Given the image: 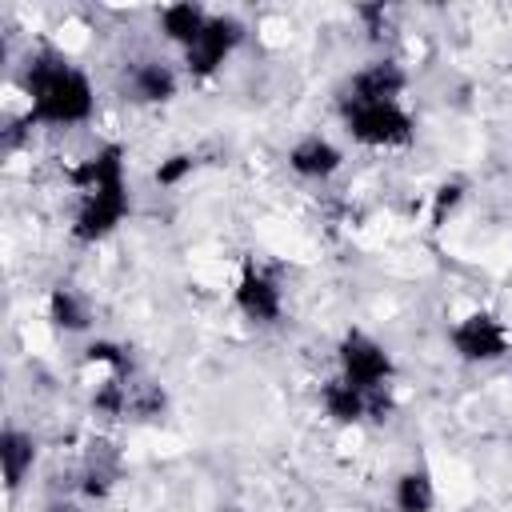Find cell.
<instances>
[{
  "label": "cell",
  "mask_w": 512,
  "mask_h": 512,
  "mask_svg": "<svg viewBox=\"0 0 512 512\" xmlns=\"http://www.w3.org/2000/svg\"><path fill=\"white\" fill-rule=\"evenodd\" d=\"M48 308H52V320L60 324V328H68V332H80V328H88V308H84V300L72 292V288H52V300H48Z\"/></svg>",
  "instance_id": "15"
},
{
  "label": "cell",
  "mask_w": 512,
  "mask_h": 512,
  "mask_svg": "<svg viewBox=\"0 0 512 512\" xmlns=\"http://www.w3.org/2000/svg\"><path fill=\"white\" fill-rule=\"evenodd\" d=\"M0 460H4V480H8V488H20L24 472H28L32 460H36L32 436H24V432H16V428H4V432H0Z\"/></svg>",
  "instance_id": "10"
},
{
  "label": "cell",
  "mask_w": 512,
  "mask_h": 512,
  "mask_svg": "<svg viewBox=\"0 0 512 512\" xmlns=\"http://www.w3.org/2000/svg\"><path fill=\"white\" fill-rule=\"evenodd\" d=\"M188 168H192V156H168V160L156 168V180H160V184H176Z\"/></svg>",
  "instance_id": "16"
},
{
  "label": "cell",
  "mask_w": 512,
  "mask_h": 512,
  "mask_svg": "<svg viewBox=\"0 0 512 512\" xmlns=\"http://www.w3.org/2000/svg\"><path fill=\"white\" fill-rule=\"evenodd\" d=\"M452 344H456V352H460L464 360H496V356H504V348H508V332L500 328L496 316L472 312L468 320H460V324L452 328Z\"/></svg>",
  "instance_id": "5"
},
{
  "label": "cell",
  "mask_w": 512,
  "mask_h": 512,
  "mask_svg": "<svg viewBox=\"0 0 512 512\" xmlns=\"http://www.w3.org/2000/svg\"><path fill=\"white\" fill-rule=\"evenodd\" d=\"M76 184L84 188V204H80V216H76V236H80V240H100V236L112 232V228L120 224V216L128 212L120 148L108 144V148L96 152L84 168H76Z\"/></svg>",
  "instance_id": "2"
},
{
  "label": "cell",
  "mask_w": 512,
  "mask_h": 512,
  "mask_svg": "<svg viewBox=\"0 0 512 512\" xmlns=\"http://www.w3.org/2000/svg\"><path fill=\"white\" fill-rule=\"evenodd\" d=\"M160 24H164V32H168L172 40H180L184 48H192V44H196V36L204 32L208 16H204L196 4H172V8H164V12H160Z\"/></svg>",
  "instance_id": "11"
},
{
  "label": "cell",
  "mask_w": 512,
  "mask_h": 512,
  "mask_svg": "<svg viewBox=\"0 0 512 512\" xmlns=\"http://www.w3.org/2000/svg\"><path fill=\"white\" fill-rule=\"evenodd\" d=\"M132 92H136V100H168L176 92V76L164 64L144 60L132 68Z\"/></svg>",
  "instance_id": "12"
},
{
  "label": "cell",
  "mask_w": 512,
  "mask_h": 512,
  "mask_svg": "<svg viewBox=\"0 0 512 512\" xmlns=\"http://www.w3.org/2000/svg\"><path fill=\"white\" fill-rule=\"evenodd\" d=\"M116 476H120V460H116V452H108V444H92L88 472H84V492H88V496H104V492L112 488Z\"/></svg>",
  "instance_id": "13"
},
{
  "label": "cell",
  "mask_w": 512,
  "mask_h": 512,
  "mask_svg": "<svg viewBox=\"0 0 512 512\" xmlns=\"http://www.w3.org/2000/svg\"><path fill=\"white\" fill-rule=\"evenodd\" d=\"M236 304H240V312H244L248 320H256V324H272V320L280 316V292H276V284H272L264 272H256V268H244L240 288H236Z\"/></svg>",
  "instance_id": "7"
},
{
  "label": "cell",
  "mask_w": 512,
  "mask_h": 512,
  "mask_svg": "<svg viewBox=\"0 0 512 512\" xmlns=\"http://www.w3.org/2000/svg\"><path fill=\"white\" fill-rule=\"evenodd\" d=\"M432 500H436V492H432V480L424 468L400 476V484H396V508L400 512H428Z\"/></svg>",
  "instance_id": "14"
},
{
  "label": "cell",
  "mask_w": 512,
  "mask_h": 512,
  "mask_svg": "<svg viewBox=\"0 0 512 512\" xmlns=\"http://www.w3.org/2000/svg\"><path fill=\"white\" fill-rule=\"evenodd\" d=\"M48 512H72V508H68V504H52Z\"/></svg>",
  "instance_id": "18"
},
{
  "label": "cell",
  "mask_w": 512,
  "mask_h": 512,
  "mask_svg": "<svg viewBox=\"0 0 512 512\" xmlns=\"http://www.w3.org/2000/svg\"><path fill=\"white\" fill-rule=\"evenodd\" d=\"M456 196H460V188H456V184H452V188H440V196H436V216H432L436 224H440V220H444V212L456 204Z\"/></svg>",
  "instance_id": "17"
},
{
  "label": "cell",
  "mask_w": 512,
  "mask_h": 512,
  "mask_svg": "<svg viewBox=\"0 0 512 512\" xmlns=\"http://www.w3.org/2000/svg\"><path fill=\"white\" fill-rule=\"evenodd\" d=\"M28 92H32V112L28 120L40 124H76L92 112V88L88 80L56 52H40L28 68Z\"/></svg>",
  "instance_id": "1"
},
{
  "label": "cell",
  "mask_w": 512,
  "mask_h": 512,
  "mask_svg": "<svg viewBox=\"0 0 512 512\" xmlns=\"http://www.w3.org/2000/svg\"><path fill=\"white\" fill-rule=\"evenodd\" d=\"M288 164H292L300 176H332V172L340 168V152H336L328 140L308 136V140H300V144L288 152Z\"/></svg>",
  "instance_id": "9"
},
{
  "label": "cell",
  "mask_w": 512,
  "mask_h": 512,
  "mask_svg": "<svg viewBox=\"0 0 512 512\" xmlns=\"http://www.w3.org/2000/svg\"><path fill=\"white\" fill-rule=\"evenodd\" d=\"M348 132L360 144H408L412 116L396 100H340Z\"/></svg>",
  "instance_id": "3"
},
{
  "label": "cell",
  "mask_w": 512,
  "mask_h": 512,
  "mask_svg": "<svg viewBox=\"0 0 512 512\" xmlns=\"http://www.w3.org/2000/svg\"><path fill=\"white\" fill-rule=\"evenodd\" d=\"M236 40H240V24H236V20H228V16L208 20L204 32L196 36V44L188 48V68H192L196 76L216 72V68L224 64V56L236 48Z\"/></svg>",
  "instance_id": "6"
},
{
  "label": "cell",
  "mask_w": 512,
  "mask_h": 512,
  "mask_svg": "<svg viewBox=\"0 0 512 512\" xmlns=\"http://www.w3.org/2000/svg\"><path fill=\"white\" fill-rule=\"evenodd\" d=\"M400 88H404V72H400L392 60H376V64H368L364 72L352 76L344 100H396Z\"/></svg>",
  "instance_id": "8"
},
{
  "label": "cell",
  "mask_w": 512,
  "mask_h": 512,
  "mask_svg": "<svg viewBox=\"0 0 512 512\" xmlns=\"http://www.w3.org/2000/svg\"><path fill=\"white\" fill-rule=\"evenodd\" d=\"M340 364H344V380L348 384H356L368 396H384L388 376H392V360H388V352L372 336L348 332L340 340Z\"/></svg>",
  "instance_id": "4"
}]
</instances>
